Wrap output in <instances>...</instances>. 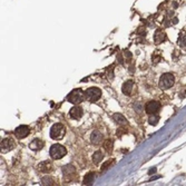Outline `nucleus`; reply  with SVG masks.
<instances>
[{
  "label": "nucleus",
  "mask_w": 186,
  "mask_h": 186,
  "mask_svg": "<svg viewBox=\"0 0 186 186\" xmlns=\"http://www.w3.org/2000/svg\"><path fill=\"white\" fill-rule=\"evenodd\" d=\"M65 134H66V129H65V126L64 125H61V124H55L51 129H50V137L52 138V140H60L64 138V136H65Z\"/></svg>",
  "instance_id": "nucleus-1"
},
{
  "label": "nucleus",
  "mask_w": 186,
  "mask_h": 186,
  "mask_svg": "<svg viewBox=\"0 0 186 186\" xmlns=\"http://www.w3.org/2000/svg\"><path fill=\"white\" fill-rule=\"evenodd\" d=\"M66 148L62 146V145H60V144H55V145H52L51 146V148H50V151H49V154H50V156L54 158V159H60L61 157H64L65 155H66Z\"/></svg>",
  "instance_id": "nucleus-2"
},
{
  "label": "nucleus",
  "mask_w": 186,
  "mask_h": 186,
  "mask_svg": "<svg viewBox=\"0 0 186 186\" xmlns=\"http://www.w3.org/2000/svg\"><path fill=\"white\" fill-rule=\"evenodd\" d=\"M174 85V76L169 72H166L162 75L159 79V86L162 89H168Z\"/></svg>",
  "instance_id": "nucleus-3"
},
{
  "label": "nucleus",
  "mask_w": 186,
  "mask_h": 186,
  "mask_svg": "<svg viewBox=\"0 0 186 186\" xmlns=\"http://www.w3.org/2000/svg\"><path fill=\"white\" fill-rule=\"evenodd\" d=\"M85 96H86V98H87L89 102L95 103V102H97V100L100 98V96H102V90H100L99 88H97V87H92V88H88V89L85 92Z\"/></svg>",
  "instance_id": "nucleus-4"
},
{
  "label": "nucleus",
  "mask_w": 186,
  "mask_h": 186,
  "mask_svg": "<svg viewBox=\"0 0 186 186\" xmlns=\"http://www.w3.org/2000/svg\"><path fill=\"white\" fill-rule=\"evenodd\" d=\"M84 92H82V89H75V90H72L71 93L68 95V97H67V99H68V102H70L71 104H79V103H82V99H84Z\"/></svg>",
  "instance_id": "nucleus-5"
},
{
  "label": "nucleus",
  "mask_w": 186,
  "mask_h": 186,
  "mask_svg": "<svg viewBox=\"0 0 186 186\" xmlns=\"http://www.w3.org/2000/svg\"><path fill=\"white\" fill-rule=\"evenodd\" d=\"M161 109V104L158 102H149L148 104L146 105L145 110L148 115H154L157 114V112Z\"/></svg>",
  "instance_id": "nucleus-6"
},
{
  "label": "nucleus",
  "mask_w": 186,
  "mask_h": 186,
  "mask_svg": "<svg viewBox=\"0 0 186 186\" xmlns=\"http://www.w3.org/2000/svg\"><path fill=\"white\" fill-rule=\"evenodd\" d=\"M29 133H30V128L28 127V126H26V125H21V126L16 128V130H15L16 136H17L18 138H20V140L27 137V136L29 135Z\"/></svg>",
  "instance_id": "nucleus-7"
},
{
  "label": "nucleus",
  "mask_w": 186,
  "mask_h": 186,
  "mask_svg": "<svg viewBox=\"0 0 186 186\" xmlns=\"http://www.w3.org/2000/svg\"><path fill=\"white\" fill-rule=\"evenodd\" d=\"M104 140V136H103V134L100 133V132H98V130H95L92 133V136H90V141H92V144L94 145H99L102 141Z\"/></svg>",
  "instance_id": "nucleus-8"
},
{
  "label": "nucleus",
  "mask_w": 186,
  "mask_h": 186,
  "mask_svg": "<svg viewBox=\"0 0 186 186\" xmlns=\"http://www.w3.org/2000/svg\"><path fill=\"white\" fill-rule=\"evenodd\" d=\"M82 109L79 107V106H74L69 112V115L72 119H80L82 116Z\"/></svg>",
  "instance_id": "nucleus-9"
},
{
  "label": "nucleus",
  "mask_w": 186,
  "mask_h": 186,
  "mask_svg": "<svg viewBox=\"0 0 186 186\" xmlns=\"http://www.w3.org/2000/svg\"><path fill=\"white\" fill-rule=\"evenodd\" d=\"M12 148H13V143L10 138H5L1 140V151L2 153H7Z\"/></svg>",
  "instance_id": "nucleus-10"
},
{
  "label": "nucleus",
  "mask_w": 186,
  "mask_h": 186,
  "mask_svg": "<svg viewBox=\"0 0 186 186\" xmlns=\"http://www.w3.org/2000/svg\"><path fill=\"white\" fill-rule=\"evenodd\" d=\"M43 147H44V141L41 140H38V138L34 140L29 144V148L33 151H40Z\"/></svg>",
  "instance_id": "nucleus-11"
},
{
  "label": "nucleus",
  "mask_w": 186,
  "mask_h": 186,
  "mask_svg": "<svg viewBox=\"0 0 186 186\" xmlns=\"http://www.w3.org/2000/svg\"><path fill=\"white\" fill-rule=\"evenodd\" d=\"M164 39H165V33H164L163 30H161V29L156 30V33L154 35V41H155V44L158 45V44L163 43Z\"/></svg>",
  "instance_id": "nucleus-12"
},
{
  "label": "nucleus",
  "mask_w": 186,
  "mask_h": 186,
  "mask_svg": "<svg viewBox=\"0 0 186 186\" xmlns=\"http://www.w3.org/2000/svg\"><path fill=\"white\" fill-rule=\"evenodd\" d=\"M51 163L50 162H43L38 165V169L41 172V173H49L51 171Z\"/></svg>",
  "instance_id": "nucleus-13"
},
{
  "label": "nucleus",
  "mask_w": 186,
  "mask_h": 186,
  "mask_svg": "<svg viewBox=\"0 0 186 186\" xmlns=\"http://www.w3.org/2000/svg\"><path fill=\"white\" fill-rule=\"evenodd\" d=\"M133 85H134V82H132V80H128V82H125L123 85V88H122L123 93L125 94V95H129V94L132 93V90H133Z\"/></svg>",
  "instance_id": "nucleus-14"
},
{
  "label": "nucleus",
  "mask_w": 186,
  "mask_h": 186,
  "mask_svg": "<svg viewBox=\"0 0 186 186\" xmlns=\"http://www.w3.org/2000/svg\"><path fill=\"white\" fill-rule=\"evenodd\" d=\"M113 118H114V120L116 122L118 125H125L126 123H127V120H126V118L123 116L122 114H118V113H116V114H114V116H113Z\"/></svg>",
  "instance_id": "nucleus-15"
},
{
  "label": "nucleus",
  "mask_w": 186,
  "mask_h": 186,
  "mask_svg": "<svg viewBox=\"0 0 186 186\" xmlns=\"http://www.w3.org/2000/svg\"><path fill=\"white\" fill-rule=\"evenodd\" d=\"M103 158H104V154H103L100 151H95V153H94L93 162L95 164H99L102 161H103Z\"/></svg>",
  "instance_id": "nucleus-16"
},
{
  "label": "nucleus",
  "mask_w": 186,
  "mask_h": 186,
  "mask_svg": "<svg viewBox=\"0 0 186 186\" xmlns=\"http://www.w3.org/2000/svg\"><path fill=\"white\" fill-rule=\"evenodd\" d=\"M94 173H88V174L85 175V177H84V181H82V183H84V185H90L92 183L94 182Z\"/></svg>",
  "instance_id": "nucleus-17"
},
{
  "label": "nucleus",
  "mask_w": 186,
  "mask_h": 186,
  "mask_svg": "<svg viewBox=\"0 0 186 186\" xmlns=\"http://www.w3.org/2000/svg\"><path fill=\"white\" fill-rule=\"evenodd\" d=\"M62 172H64V175L65 176H69V175H72L75 173V167L71 166V165H67L62 168Z\"/></svg>",
  "instance_id": "nucleus-18"
},
{
  "label": "nucleus",
  "mask_w": 186,
  "mask_h": 186,
  "mask_svg": "<svg viewBox=\"0 0 186 186\" xmlns=\"http://www.w3.org/2000/svg\"><path fill=\"white\" fill-rule=\"evenodd\" d=\"M178 44H179V46L182 47L183 49H186V33L185 31H183V33L179 35Z\"/></svg>",
  "instance_id": "nucleus-19"
},
{
  "label": "nucleus",
  "mask_w": 186,
  "mask_h": 186,
  "mask_svg": "<svg viewBox=\"0 0 186 186\" xmlns=\"http://www.w3.org/2000/svg\"><path fill=\"white\" fill-rule=\"evenodd\" d=\"M41 183H43V185H54V179L47 175L41 179Z\"/></svg>",
  "instance_id": "nucleus-20"
},
{
  "label": "nucleus",
  "mask_w": 186,
  "mask_h": 186,
  "mask_svg": "<svg viewBox=\"0 0 186 186\" xmlns=\"http://www.w3.org/2000/svg\"><path fill=\"white\" fill-rule=\"evenodd\" d=\"M104 148L106 149V151H112V148H113V140H106L104 143Z\"/></svg>",
  "instance_id": "nucleus-21"
},
{
  "label": "nucleus",
  "mask_w": 186,
  "mask_h": 186,
  "mask_svg": "<svg viewBox=\"0 0 186 186\" xmlns=\"http://www.w3.org/2000/svg\"><path fill=\"white\" fill-rule=\"evenodd\" d=\"M148 122H149V124H151V125H156V124H157V122H158V116H157L156 114H154V116H153V115H151L149 119H148Z\"/></svg>",
  "instance_id": "nucleus-22"
},
{
  "label": "nucleus",
  "mask_w": 186,
  "mask_h": 186,
  "mask_svg": "<svg viewBox=\"0 0 186 186\" xmlns=\"http://www.w3.org/2000/svg\"><path fill=\"white\" fill-rule=\"evenodd\" d=\"M113 163H114V161H110V162L108 161V162H106V163H105L104 165L102 166V168H100V172H102V173H104L106 169H108V168L110 167V165H112Z\"/></svg>",
  "instance_id": "nucleus-23"
}]
</instances>
